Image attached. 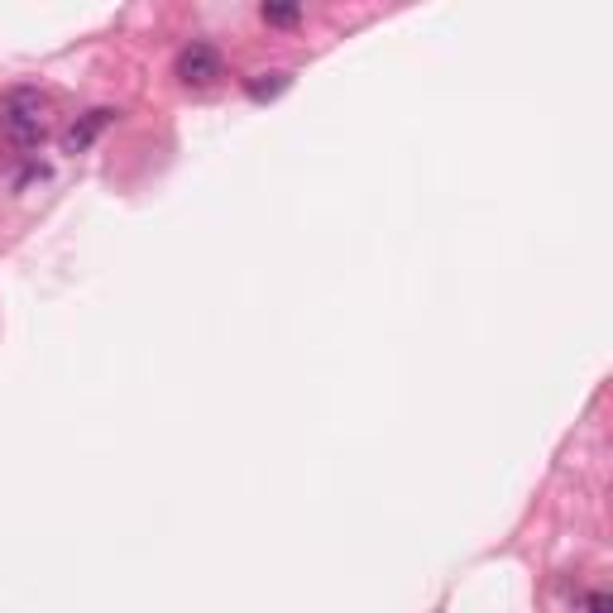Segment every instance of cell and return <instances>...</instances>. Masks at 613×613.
<instances>
[{"label":"cell","mask_w":613,"mask_h":613,"mask_svg":"<svg viewBox=\"0 0 613 613\" xmlns=\"http://www.w3.org/2000/svg\"><path fill=\"white\" fill-rule=\"evenodd\" d=\"M288 87H293V77H288V73H254L245 82L250 101H273V97H283Z\"/></svg>","instance_id":"4"},{"label":"cell","mask_w":613,"mask_h":613,"mask_svg":"<svg viewBox=\"0 0 613 613\" xmlns=\"http://www.w3.org/2000/svg\"><path fill=\"white\" fill-rule=\"evenodd\" d=\"M178 77L188 87H212L216 77H221V53H216V43H188V49L178 53Z\"/></svg>","instance_id":"2"},{"label":"cell","mask_w":613,"mask_h":613,"mask_svg":"<svg viewBox=\"0 0 613 613\" xmlns=\"http://www.w3.org/2000/svg\"><path fill=\"white\" fill-rule=\"evenodd\" d=\"M111 125H115V111H106V106H101V111H87L82 120H77L73 130L63 135V149H67V154H82V149L97 144V135L111 130Z\"/></svg>","instance_id":"3"},{"label":"cell","mask_w":613,"mask_h":613,"mask_svg":"<svg viewBox=\"0 0 613 613\" xmlns=\"http://www.w3.org/2000/svg\"><path fill=\"white\" fill-rule=\"evenodd\" d=\"M259 15H264V25L288 29V25H297V20H303V5H264Z\"/></svg>","instance_id":"5"},{"label":"cell","mask_w":613,"mask_h":613,"mask_svg":"<svg viewBox=\"0 0 613 613\" xmlns=\"http://www.w3.org/2000/svg\"><path fill=\"white\" fill-rule=\"evenodd\" d=\"M609 609H613V599L604 589H595V595H589V613H609Z\"/></svg>","instance_id":"6"},{"label":"cell","mask_w":613,"mask_h":613,"mask_svg":"<svg viewBox=\"0 0 613 613\" xmlns=\"http://www.w3.org/2000/svg\"><path fill=\"white\" fill-rule=\"evenodd\" d=\"M0 135L15 149H39L49 140V97L39 87H10L0 97Z\"/></svg>","instance_id":"1"}]
</instances>
